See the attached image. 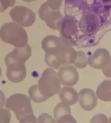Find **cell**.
<instances>
[{"instance_id":"6da1fadb","label":"cell","mask_w":111,"mask_h":123,"mask_svg":"<svg viewBox=\"0 0 111 123\" xmlns=\"http://www.w3.org/2000/svg\"><path fill=\"white\" fill-rule=\"evenodd\" d=\"M77 51L72 44L62 37L45 53V63L51 68L59 69L63 66L73 65Z\"/></svg>"},{"instance_id":"7a4b0ae2","label":"cell","mask_w":111,"mask_h":123,"mask_svg":"<svg viewBox=\"0 0 111 123\" xmlns=\"http://www.w3.org/2000/svg\"><path fill=\"white\" fill-rule=\"evenodd\" d=\"M1 39L3 42L15 47H23L28 45L29 37L25 29L15 22L3 24L0 30Z\"/></svg>"},{"instance_id":"3957f363","label":"cell","mask_w":111,"mask_h":123,"mask_svg":"<svg viewBox=\"0 0 111 123\" xmlns=\"http://www.w3.org/2000/svg\"><path fill=\"white\" fill-rule=\"evenodd\" d=\"M61 3L62 1H47L39 9L40 19L45 21L49 27L54 30H60L64 18L60 12Z\"/></svg>"},{"instance_id":"277c9868","label":"cell","mask_w":111,"mask_h":123,"mask_svg":"<svg viewBox=\"0 0 111 123\" xmlns=\"http://www.w3.org/2000/svg\"><path fill=\"white\" fill-rule=\"evenodd\" d=\"M61 85L57 72L51 67L44 70L38 80V88L41 93L48 98L59 94L61 89Z\"/></svg>"},{"instance_id":"5b68a950","label":"cell","mask_w":111,"mask_h":123,"mask_svg":"<svg viewBox=\"0 0 111 123\" xmlns=\"http://www.w3.org/2000/svg\"><path fill=\"white\" fill-rule=\"evenodd\" d=\"M30 99L26 94H12L6 100V109L14 112L17 119L19 121L23 117L33 113Z\"/></svg>"},{"instance_id":"8992f818","label":"cell","mask_w":111,"mask_h":123,"mask_svg":"<svg viewBox=\"0 0 111 123\" xmlns=\"http://www.w3.org/2000/svg\"><path fill=\"white\" fill-rule=\"evenodd\" d=\"M59 31L60 37L68 41L73 46L75 45L79 35V27L77 19L69 15H65L63 18Z\"/></svg>"},{"instance_id":"52a82bcc","label":"cell","mask_w":111,"mask_h":123,"mask_svg":"<svg viewBox=\"0 0 111 123\" xmlns=\"http://www.w3.org/2000/svg\"><path fill=\"white\" fill-rule=\"evenodd\" d=\"M9 15L13 21L21 27L31 26L35 21V14L31 9L25 6H15L11 9Z\"/></svg>"},{"instance_id":"ba28073f","label":"cell","mask_w":111,"mask_h":123,"mask_svg":"<svg viewBox=\"0 0 111 123\" xmlns=\"http://www.w3.org/2000/svg\"><path fill=\"white\" fill-rule=\"evenodd\" d=\"M58 77L61 85L65 86H73L79 80V76L75 67L65 65L61 67L58 71Z\"/></svg>"},{"instance_id":"9c48e42d","label":"cell","mask_w":111,"mask_h":123,"mask_svg":"<svg viewBox=\"0 0 111 123\" xmlns=\"http://www.w3.org/2000/svg\"><path fill=\"white\" fill-rule=\"evenodd\" d=\"M111 59L109 52L106 49L100 48L89 56L88 63L92 68L103 70L108 65Z\"/></svg>"},{"instance_id":"30bf717a","label":"cell","mask_w":111,"mask_h":123,"mask_svg":"<svg viewBox=\"0 0 111 123\" xmlns=\"http://www.w3.org/2000/svg\"><path fill=\"white\" fill-rule=\"evenodd\" d=\"M7 67V77L12 83H20L26 77V68L25 64L17 62L6 63Z\"/></svg>"},{"instance_id":"8fae6325","label":"cell","mask_w":111,"mask_h":123,"mask_svg":"<svg viewBox=\"0 0 111 123\" xmlns=\"http://www.w3.org/2000/svg\"><path fill=\"white\" fill-rule=\"evenodd\" d=\"M78 102L86 111H91L97 106V97L92 89L84 88L78 92Z\"/></svg>"},{"instance_id":"7c38bea8","label":"cell","mask_w":111,"mask_h":123,"mask_svg":"<svg viewBox=\"0 0 111 123\" xmlns=\"http://www.w3.org/2000/svg\"><path fill=\"white\" fill-rule=\"evenodd\" d=\"M31 55V47L27 45L23 47H15L5 57V63L17 62L25 64Z\"/></svg>"},{"instance_id":"4fadbf2b","label":"cell","mask_w":111,"mask_h":123,"mask_svg":"<svg viewBox=\"0 0 111 123\" xmlns=\"http://www.w3.org/2000/svg\"><path fill=\"white\" fill-rule=\"evenodd\" d=\"M100 26V19L97 15L86 13L80 18L79 27L81 31L85 33H92L97 31Z\"/></svg>"},{"instance_id":"5bb4252c","label":"cell","mask_w":111,"mask_h":123,"mask_svg":"<svg viewBox=\"0 0 111 123\" xmlns=\"http://www.w3.org/2000/svg\"><path fill=\"white\" fill-rule=\"evenodd\" d=\"M59 97L63 103L73 105L78 100V93L72 86H63L59 92Z\"/></svg>"},{"instance_id":"9a60e30c","label":"cell","mask_w":111,"mask_h":123,"mask_svg":"<svg viewBox=\"0 0 111 123\" xmlns=\"http://www.w3.org/2000/svg\"><path fill=\"white\" fill-rule=\"evenodd\" d=\"M97 98L104 102L111 101V79L103 80L99 85L96 92Z\"/></svg>"},{"instance_id":"2e32d148","label":"cell","mask_w":111,"mask_h":123,"mask_svg":"<svg viewBox=\"0 0 111 123\" xmlns=\"http://www.w3.org/2000/svg\"><path fill=\"white\" fill-rule=\"evenodd\" d=\"M71 108L69 105H67L63 102H61L57 104L53 110V116L55 120L57 122V120L66 115L71 114Z\"/></svg>"},{"instance_id":"e0dca14e","label":"cell","mask_w":111,"mask_h":123,"mask_svg":"<svg viewBox=\"0 0 111 123\" xmlns=\"http://www.w3.org/2000/svg\"><path fill=\"white\" fill-rule=\"evenodd\" d=\"M28 92L30 98L36 103H43L49 99L48 98H47L41 93L39 89L38 88V85H36L31 86L29 89Z\"/></svg>"},{"instance_id":"ac0fdd59","label":"cell","mask_w":111,"mask_h":123,"mask_svg":"<svg viewBox=\"0 0 111 123\" xmlns=\"http://www.w3.org/2000/svg\"><path fill=\"white\" fill-rule=\"evenodd\" d=\"M73 65L79 69H84L89 65L88 57H87V55L85 52L83 51H77V57Z\"/></svg>"},{"instance_id":"d6986e66","label":"cell","mask_w":111,"mask_h":123,"mask_svg":"<svg viewBox=\"0 0 111 123\" xmlns=\"http://www.w3.org/2000/svg\"><path fill=\"white\" fill-rule=\"evenodd\" d=\"M38 122L39 123H56L53 118L48 113H42L38 117Z\"/></svg>"},{"instance_id":"ffe728a7","label":"cell","mask_w":111,"mask_h":123,"mask_svg":"<svg viewBox=\"0 0 111 123\" xmlns=\"http://www.w3.org/2000/svg\"><path fill=\"white\" fill-rule=\"evenodd\" d=\"M90 123H108V117L104 114L95 115L91 119Z\"/></svg>"},{"instance_id":"44dd1931","label":"cell","mask_w":111,"mask_h":123,"mask_svg":"<svg viewBox=\"0 0 111 123\" xmlns=\"http://www.w3.org/2000/svg\"><path fill=\"white\" fill-rule=\"evenodd\" d=\"M1 115V123H10L12 119V115L11 112L6 110V109H1L0 111Z\"/></svg>"},{"instance_id":"7402d4cb","label":"cell","mask_w":111,"mask_h":123,"mask_svg":"<svg viewBox=\"0 0 111 123\" xmlns=\"http://www.w3.org/2000/svg\"><path fill=\"white\" fill-rule=\"evenodd\" d=\"M56 123H77L74 118L71 114L66 115L57 120Z\"/></svg>"},{"instance_id":"603a6c76","label":"cell","mask_w":111,"mask_h":123,"mask_svg":"<svg viewBox=\"0 0 111 123\" xmlns=\"http://www.w3.org/2000/svg\"><path fill=\"white\" fill-rule=\"evenodd\" d=\"M19 123H39L38 118L35 117V116L33 114L26 116L19 120Z\"/></svg>"},{"instance_id":"cb8c5ba5","label":"cell","mask_w":111,"mask_h":123,"mask_svg":"<svg viewBox=\"0 0 111 123\" xmlns=\"http://www.w3.org/2000/svg\"><path fill=\"white\" fill-rule=\"evenodd\" d=\"M102 71H103V74H105L106 77L111 78V59L108 65L106 67L105 69L102 70Z\"/></svg>"},{"instance_id":"d4e9b609","label":"cell","mask_w":111,"mask_h":123,"mask_svg":"<svg viewBox=\"0 0 111 123\" xmlns=\"http://www.w3.org/2000/svg\"><path fill=\"white\" fill-rule=\"evenodd\" d=\"M108 123H111V117L108 119Z\"/></svg>"},{"instance_id":"484cf974","label":"cell","mask_w":111,"mask_h":123,"mask_svg":"<svg viewBox=\"0 0 111 123\" xmlns=\"http://www.w3.org/2000/svg\"></svg>"}]
</instances>
